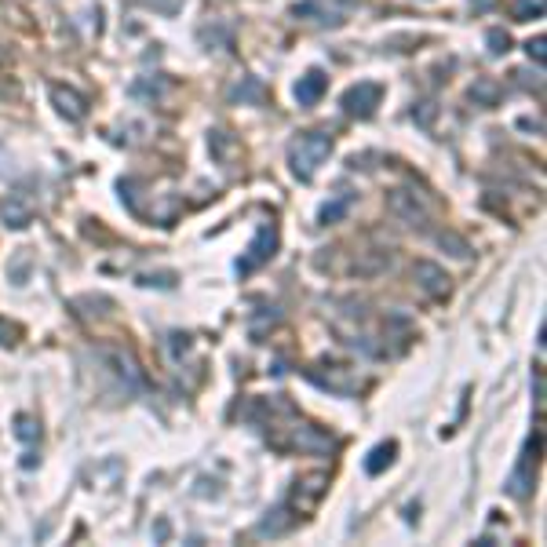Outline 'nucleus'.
<instances>
[{
	"mask_svg": "<svg viewBox=\"0 0 547 547\" xmlns=\"http://www.w3.org/2000/svg\"><path fill=\"white\" fill-rule=\"evenodd\" d=\"M329 153H332V139H329V136L307 132V136H300V139L292 143V150H288V160H292V172H296L303 183H310L314 172H317V165H321V160H325Z\"/></svg>",
	"mask_w": 547,
	"mask_h": 547,
	"instance_id": "f257e3e1",
	"label": "nucleus"
},
{
	"mask_svg": "<svg viewBox=\"0 0 547 547\" xmlns=\"http://www.w3.org/2000/svg\"><path fill=\"white\" fill-rule=\"evenodd\" d=\"M274 252H277V227L274 223H263L260 230H255L248 252H245V260L237 263V274H252L255 267H263L267 260H274Z\"/></svg>",
	"mask_w": 547,
	"mask_h": 547,
	"instance_id": "f03ea898",
	"label": "nucleus"
},
{
	"mask_svg": "<svg viewBox=\"0 0 547 547\" xmlns=\"http://www.w3.org/2000/svg\"><path fill=\"white\" fill-rule=\"evenodd\" d=\"M536 453H540V434L529 438V445H526V453H522L518 467H514V474L507 478V493H511V496H518V500L529 496L533 478H536Z\"/></svg>",
	"mask_w": 547,
	"mask_h": 547,
	"instance_id": "7ed1b4c3",
	"label": "nucleus"
},
{
	"mask_svg": "<svg viewBox=\"0 0 547 547\" xmlns=\"http://www.w3.org/2000/svg\"><path fill=\"white\" fill-rule=\"evenodd\" d=\"M379 99H383V88L372 84V81H362V84H354L343 95V110L350 117H372V110L379 106Z\"/></svg>",
	"mask_w": 547,
	"mask_h": 547,
	"instance_id": "20e7f679",
	"label": "nucleus"
},
{
	"mask_svg": "<svg viewBox=\"0 0 547 547\" xmlns=\"http://www.w3.org/2000/svg\"><path fill=\"white\" fill-rule=\"evenodd\" d=\"M387 208H391V215L409 223V227H424V223H427V208L416 201V194H409V190H391V194H387Z\"/></svg>",
	"mask_w": 547,
	"mask_h": 547,
	"instance_id": "39448f33",
	"label": "nucleus"
},
{
	"mask_svg": "<svg viewBox=\"0 0 547 547\" xmlns=\"http://www.w3.org/2000/svg\"><path fill=\"white\" fill-rule=\"evenodd\" d=\"M325 486H329V474H310V478L296 481V493H292L296 507H300V511H310V507H317V500L325 496Z\"/></svg>",
	"mask_w": 547,
	"mask_h": 547,
	"instance_id": "423d86ee",
	"label": "nucleus"
},
{
	"mask_svg": "<svg viewBox=\"0 0 547 547\" xmlns=\"http://www.w3.org/2000/svg\"><path fill=\"white\" fill-rule=\"evenodd\" d=\"M412 277L420 281L431 296H445L449 292V277H445V270L438 267V263H427V260H420L412 267Z\"/></svg>",
	"mask_w": 547,
	"mask_h": 547,
	"instance_id": "0eeeda50",
	"label": "nucleus"
},
{
	"mask_svg": "<svg viewBox=\"0 0 547 547\" xmlns=\"http://www.w3.org/2000/svg\"><path fill=\"white\" fill-rule=\"evenodd\" d=\"M51 103L58 106L62 117H70V121H84V113H88L84 99H81L73 88H51Z\"/></svg>",
	"mask_w": 547,
	"mask_h": 547,
	"instance_id": "6e6552de",
	"label": "nucleus"
},
{
	"mask_svg": "<svg viewBox=\"0 0 547 547\" xmlns=\"http://www.w3.org/2000/svg\"><path fill=\"white\" fill-rule=\"evenodd\" d=\"M321 95H325V73L310 70L307 77H300V84H296V103L300 106H314Z\"/></svg>",
	"mask_w": 547,
	"mask_h": 547,
	"instance_id": "1a4fd4ad",
	"label": "nucleus"
},
{
	"mask_svg": "<svg viewBox=\"0 0 547 547\" xmlns=\"http://www.w3.org/2000/svg\"><path fill=\"white\" fill-rule=\"evenodd\" d=\"M292 522H296V514H288V507H277V511H270V518L260 522V533L263 536H281V533L292 529Z\"/></svg>",
	"mask_w": 547,
	"mask_h": 547,
	"instance_id": "9d476101",
	"label": "nucleus"
},
{
	"mask_svg": "<svg viewBox=\"0 0 547 547\" xmlns=\"http://www.w3.org/2000/svg\"><path fill=\"white\" fill-rule=\"evenodd\" d=\"M394 453H398L394 441H379L372 453H369V460H365V471H369V474H383V467L394 460Z\"/></svg>",
	"mask_w": 547,
	"mask_h": 547,
	"instance_id": "9b49d317",
	"label": "nucleus"
},
{
	"mask_svg": "<svg viewBox=\"0 0 547 547\" xmlns=\"http://www.w3.org/2000/svg\"><path fill=\"white\" fill-rule=\"evenodd\" d=\"M350 201H354L350 194H339L336 201H329V205H321V212H317V219H321V223H339V219L347 215V208H350Z\"/></svg>",
	"mask_w": 547,
	"mask_h": 547,
	"instance_id": "f8f14e48",
	"label": "nucleus"
},
{
	"mask_svg": "<svg viewBox=\"0 0 547 547\" xmlns=\"http://www.w3.org/2000/svg\"><path fill=\"white\" fill-rule=\"evenodd\" d=\"M471 99H474L478 106H496V99H500L496 81H478V84L471 88Z\"/></svg>",
	"mask_w": 547,
	"mask_h": 547,
	"instance_id": "ddd939ff",
	"label": "nucleus"
},
{
	"mask_svg": "<svg viewBox=\"0 0 547 547\" xmlns=\"http://www.w3.org/2000/svg\"><path fill=\"white\" fill-rule=\"evenodd\" d=\"M230 95H234V99H241V103H263V84L248 77V81H245V84H237Z\"/></svg>",
	"mask_w": 547,
	"mask_h": 547,
	"instance_id": "4468645a",
	"label": "nucleus"
},
{
	"mask_svg": "<svg viewBox=\"0 0 547 547\" xmlns=\"http://www.w3.org/2000/svg\"><path fill=\"white\" fill-rule=\"evenodd\" d=\"M438 245H441V248H449V252L456 255V260H471V245H467L464 237H456V234H449V230H445V234H438Z\"/></svg>",
	"mask_w": 547,
	"mask_h": 547,
	"instance_id": "2eb2a0df",
	"label": "nucleus"
},
{
	"mask_svg": "<svg viewBox=\"0 0 547 547\" xmlns=\"http://www.w3.org/2000/svg\"><path fill=\"white\" fill-rule=\"evenodd\" d=\"M4 219H8V227H26V223H29V208L11 198V201H4Z\"/></svg>",
	"mask_w": 547,
	"mask_h": 547,
	"instance_id": "dca6fc26",
	"label": "nucleus"
},
{
	"mask_svg": "<svg viewBox=\"0 0 547 547\" xmlns=\"http://www.w3.org/2000/svg\"><path fill=\"white\" fill-rule=\"evenodd\" d=\"M486 41H489V51H493V55H503V51L511 48V37L503 34V29H489Z\"/></svg>",
	"mask_w": 547,
	"mask_h": 547,
	"instance_id": "f3484780",
	"label": "nucleus"
},
{
	"mask_svg": "<svg viewBox=\"0 0 547 547\" xmlns=\"http://www.w3.org/2000/svg\"><path fill=\"white\" fill-rule=\"evenodd\" d=\"M518 22H529V19H540L543 15V0H536V4H518Z\"/></svg>",
	"mask_w": 547,
	"mask_h": 547,
	"instance_id": "a211bd4d",
	"label": "nucleus"
},
{
	"mask_svg": "<svg viewBox=\"0 0 547 547\" xmlns=\"http://www.w3.org/2000/svg\"><path fill=\"white\" fill-rule=\"evenodd\" d=\"M543 48H547V41H543V37H536V41H529V44H526L529 58H536L540 66H543V58H547V51H543Z\"/></svg>",
	"mask_w": 547,
	"mask_h": 547,
	"instance_id": "6ab92c4d",
	"label": "nucleus"
},
{
	"mask_svg": "<svg viewBox=\"0 0 547 547\" xmlns=\"http://www.w3.org/2000/svg\"><path fill=\"white\" fill-rule=\"evenodd\" d=\"M15 434H19V438H26V441H29V438H37L34 424H29V420H26V416H19V431H15Z\"/></svg>",
	"mask_w": 547,
	"mask_h": 547,
	"instance_id": "aec40b11",
	"label": "nucleus"
},
{
	"mask_svg": "<svg viewBox=\"0 0 547 547\" xmlns=\"http://www.w3.org/2000/svg\"><path fill=\"white\" fill-rule=\"evenodd\" d=\"M11 336H15V329L8 325V321H0V343H15Z\"/></svg>",
	"mask_w": 547,
	"mask_h": 547,
	"instance_id": "412c9836",
	"label": "nucleus"
},
{
	"mask_svg": "<svg viewBox=\"0 0 547 547\" xmlns=\"http://www.w3.org/2000/svg\"><path fill=\"white\" fill-rule=\"evenodd\" d=\"M431 117H434V106H431V103H424V110H420V121H424V124H427V121H431Z\"/></svg>",
	"mask_w": 547,
	"mask_h": 547,
	"instance_id": "4be33fe9",
	"label": "nucleus"
},
{
	"mask_svg": "<svg viewBox=\"0 0 547 547\" xmlns=\"http://www.w3.org/2000/svg\"><path fill=\"white\" fill-rule=\"evenodd\" d=\"M471 4H474V8H493L496 0H471Z\"/></svg>",
	"mask_w": 547,
	"mask_h": 547,
	"instance_id": "5701e85b",
	"label": "nucleus"
}]
</instances>
